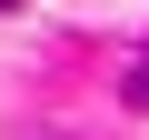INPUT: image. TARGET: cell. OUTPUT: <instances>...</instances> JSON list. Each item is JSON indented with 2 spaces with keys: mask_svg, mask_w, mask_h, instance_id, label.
Masks as SVG:
<instances>
[{
  "mask_svg": "<svg viewBox=\"0 0 149 140\" xmlns=\"http://www.w3.org/2000/svg\"><path fill=\"white\" fill-rule=\"evenodd\" d=\"M119 90H129V110H149V60L129 70V80H119Z\"/></svg>",
  "mask_w": 149,
  "mask_h": 140,
  "instance_id": "6da1fadb",
  "label": "cell"
}]
</instances>
